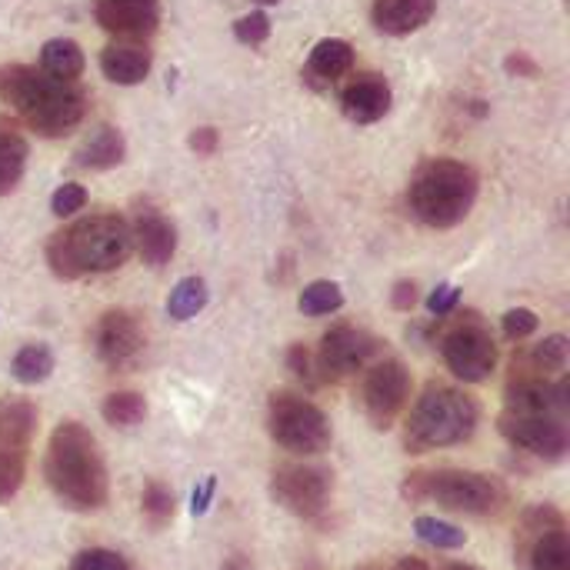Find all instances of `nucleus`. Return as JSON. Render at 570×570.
I'll list each match as a JSON object with an SVG mask.
<instances>
[{
	"label": "nucleus",
	"mask_w": 570,
	"mask_h": 570,
	"mask_svg": "<svg viewBox=\"0 0 570 570\" xmlns=\"http://www.w3.org/2000/svg\"><path fill=\"white\" fill-rule=\"evenodd\" d=\"M43 478L60 504L70 511H100L110 498V474L100 444L80 421H63L53 428Z\"/></svg>",
	"instance_id": "f257e3e1"
},
{
	"label": "nucleus",
	"mask_w": 570,
	"mask_h": 570,
	"mask_svg": "<svg viewBox=\"0 0 570 570\" xmlns=\"http://www.w3.org/2000/svg\"><path fill=\"white\" fill-rule=\"evenodd\" d=\"M0 100L43 137L70 134L87 114V97L73 80H57L27 63L0 67Z\"/></svg>",
	"instance_id": "f03ea898"
},
{
	"label": "nucleus",
	"mask_w": 570,
	"mask_h": 570,
	"mask_svg": "<svg viewBox=\"0 0 570 570\" xmlns=\"http://www.w3.org/2000/svg\"><path fill=\"white\" fill-rule=\"evenodd\" d=\"M134 250L130 224L117 214H90L47 240V264L60 281L117 271Z\"/></svg>",
	"instance_id": "7ed1b4c3"
},
{
	"label": "nucleus",
	"mask_w": 570,
	"mask_h": 570,
	"mask_svg": "<svg viewBox=\"0 0 570 570\" xmlns=\"http://www.w3.org/2000/svg\"><path fill=\"white\" fill-rule=\"evenodd\" d=\"M478 190H481V180L471 164L438 157V160H428L414 174L407 187V207L424 227L451 230L471 214Z\"/></svg>",
	"instance_id": "20e7f679"
},
{
	"label": "nucleus",
	"mask_w": 570,
	"mask_h": 570,
	"mask_svg": "<svg viewBox=\"0 0 570 570\" xmlns=\"http://www.w3.org/2000/svg\"><path fill=\"white\" fill-rule=\"evenodd\" d=\"M481 421L478 401L461 387L431 384L417 397L404 424V448L411 454H431L474 438Z\"/></svg>",
	"instance_id": "39448f33"
},
{
	"label": "nucleus",
	"mask_w": 570,
	"mask_h": 570,
	"mask_svg": "<svg viewBox=\"0 0 570 570\" xmlns=\"http://www.w3.org/2000/svg\"><path fill=\"white\" fill-rule=\"evenodd\" d=\"M407 498L434 501L438 508L451 514L488 518L504 508L508 491L501 481L488 474H474V471H424L407 481Z\"/></svg>",
	"instance_id": "423d86ee"
},
{
	"label": "nucleus",
	"mask_w": 570,
	"mask_h": 570,
	"mask_svg": "<svg viewBox=\"0 0 570 570\" xmlns=\"http://www.w3.org/2000/svg\"><path fill=\"white\" fill-rule=\"evenodd\" d=\"M267 431H271L274 444H281L284 451H291L297 458L324 454L331 448V441H334L327 414L314 401H307L301 394H291V391L271 394V401H267Z\"/></svg>",
	"instance_id": "0eeeda50"
},
{
	"label": "nucleus",
	"mask_w": 570,
	"mask_h": 570,
	"mask_svg": "<svg viewBox=\"0 0 570 570\" xmlns=\"http://www.w3.org/2000/svg\"><path fill=\"white\" fill-rule=\"evenodd\" d=\"M37 424L40 417L33 401L27 397L0 401V504H10L23 488Z\"/></svg>",
	"instance_id": "6e6552de"
},
{
	"label": "nucleus",
	"mask_w": 570,
	"mask_h": 570,
	"mask_svg": "<svg viewBox=\"0 0 570 570\" xmlns=\"http://www.w3.org/2000/svg\"><path fill=\"white\" fill-rule=\"evenodd\" d=\"M271 498L301 521H321L331 511L334 474L317 464H281L271 474Z\"/></svg>",
	"instance_id": "1a4fd4ad"
},
{
	"label": "nucleus",
	"mask_w": 570,
	"mask_h": 570,
	"mask_svg": "<svg viewBox=\"0 0 570 570\" xmlns=\"http://www.w3.org/2000/svg\"><path fill=\"white\" fill-rule=\"evenodd\" d=\"M441 354H444L448 371L464 384H481L498 367V344L488 334V327L478 321H464L451 327L441 344Z\"/></svg>",
	"instance_id": "9d476101"
},
{
	"label": "nucleus",
	"mask_w": 570,
	"mask_h": 570,
	"mask_svg": "<svg viewBox=\"0 0 570 570\" xmlns=\"http://www.w3.org/2000/svg\"><path fill=\"white\" fill-rule=\"evenodd\" d=\"M381 354V341L357 327V324H334L324 337H321V351H317V374L321 381H344L351 374H357L371 357Z\"/></svg>",
	"instance_id": "9b49d317"
},
{
	"label": "nucleus",
	"mask_w": 570,
	"mask_h": 570,
	"mask_svg": "<svg viewBox=\"0 0 570 570\" xmlns=\"http://www.w3.org/2000/svg\"><path fill=\"white\" fill-rule=\"evenodd\" d=\"M364 411L377 431H387L411 397V371L397 357H377V364L364 377Z\"/></svg>",
	"instance_id": "f8f14e48"
},
{
	"label": "nucleus",
	"mask_w": 570,
	"mask_h": 570,
	"mask_svg": "<svg viewBox=\"0 0 570 570\" xmlns=\"http://www.w3.org/2000/svg\"><path fill=\"white\" fill-rule=\"evenodd\" d=\"M144 347H147L144 324L134 311H107L94 327V351L100 364L114 371L130 367L144 354Z\"/></svg>",
	"instance_id": "ddd939ff"
},
{
	"label": "nucleus",
	"mask_w": 570,
	"mask_h": 570,
	"mask_svg": "<svg viewBox=\"0 0 570 570\" xmlns=\"http://www.w3.org/2000/svg\"><path fill=\"white\" fill-rule=\"evenodd\" d=\"M498 428H501V434H504L514 448H521V451H528V454H534V458H541V461H561L570 448L568 428H564L561 417L504 414V417L498 421Z\"/></svg>",
	"instance_id": "4468645a"
},
{
	"label": "nucleus",
	"mask_w": 570,
	"mask_h": 570,
	"mask_svg": "<svg viewBox=\"0 0 570 570\" xmlns=\"http://www.w3.org/2000/svg\"><path fill=\"white\" fill-rule=\"evenodd\" d=\"M508 414H538V417H564L568 411V377L548 381L541 374H514L504 391Z\"/></svg>",
	"instance_id": "2eb2a0df"
},
{
	"label": "nucleus",
	"mask_w": 570,
	"mask_h": 570,
	"mask_svg": "<svg viewBox=\"0 0 570 570\" xmlns=\"http://www.w3.org/2000/svg\"><path fill=\"white\" fill-rule=\"evenodd\" d=\"M94 17L107 33L140 40L157 30L160 0H97Z\"/></svg>",
	"instance_id": "dca6fc26"
},
{
	"label": "nucleus",
	"mask_w": 570,
	"mask_h": 570,
	"mask_svg": "<svg viewBox=\"0 0 570 570\" xmlns=\"http://www.w3.org/2000/svg\"><path fill=\"white\" fill-rule=\"evenodd\" d=\"M524 531H534L531 558H528L531 570H570V534L564 531V521H561V514L554 508L544 518V528H541V518L528 514Z\"/></svg>",
	"instance_id": "f3484780"
},
{
	"label": "nucleus",
	"mask_w": 570,
	"mask_h": 570,
	"mask_svg": "<svg viewBox=\"0 0 570 570\" xmlns=\"http://www.w3.org/2000/svg\"><path fill=\"white\" fill-rule=\"evenodd\" d=\"M130 237L137 254L144 257V264L150 267H164L170 264L174 250H177V227L154 207L137 210V220L130 224Z\"/></svg>",
	"instance_id": "a211bd4d"
},
{
	"label": "nucleus",
	"mask_w": 570,
	"mask_h": 570,
	"mask_svg": "<svg viewBox=\"0 0 570 570\" xmlns=\"http://www.w3.org/2000/svg\"><path fill=\"white\" fill-rule=\"evenodd\" d=\"M341 107L354 124H377L391 110V87L381 73H361L344 87Z\"/></svg>",
	"instance_id": "6ab92c4d"
},
{
	"label": "nucleus",
	"mask_w": 570,
	"mask_h": 570,
	"mask_svg": "<svg viewBox=\"0 0 570 570\" xmlns=\"http://www.w3.org/2000/svg\"><path fill=\"white\" fill-rule=\"evenodd\" d=\"M374 27L391 37H407L434 17V0H374Z\"/></svg>",
	"instance_id": "aec40b11"
},
{
	"label": "nucleus",
	"mask_w": 570,
	"mask_h": 570,
	"mask_svg": "<svg viewBox=\"0 0 570 570\" xmlns=\"http://www.w3.org/2000/svg\"><path fill=\"white\" fill-rule=\"evenodd\" d=\"M100 70L107 80L134 87L150 73V50L137 40H117L100 53Z\"/></svg>",
	"instance_id": "412c9836"
},
{
	"label": "nucleus",
	"mask_w": 570,
	"mask_h": 570,
	"mask_svg": "<svg viewBox=\"0 0 570 570\" xmlns=\"http://www.w3.org/2000/svg\"><path fill=\"white\" fill-rule=\"evenodd\" d=\"M351 67H354V47H351L347 40L327 37V40H321V43L311 50L304 80H307L311 87L321 90V87H331L337 77H344Z\"/></svg>",
	"instance_id": "4be33fe9"
},
{
	"label": "nucleus",
	"mask_w": 570,
	"mask_h": 570,
	"mask_svg": "<svg viewBox=\"0 0 570 570\" xmlns=\"http://www.w3.org/2000/svg\"><path fill=\"white\" fill-rule=\"evenodd\" d=\"M27 154H30V150H27L23 134H20L13 124L0 120V197L13 194L17 184L23 180Z\"/></svg>",
	"instance_id": "5701e85b"
},
{
	"label": "nucleus",
	"mask_w": 570,
	"mask_h": 570,
	"mask_svg": "<svg viewBox=\"0 0 570 570\" xmlns=\"http://www.w3.org/2000/svg\"><path fill=\"white\" fill-rule=\"evenodd\" d=\"M127 154V144H124V134L117 127H100L80 150H77V164L87 167V170H110L124 160Z\"/></svg>",
	"instance_id": "b1692460"
},
{
	"label": "nucleus",
	"mask_w": 570,
	"mask_h": 570,
	"mask_svg": "<svg viewBox=\"0 0 570 570\" xmlns=\"http://www.w3.org/2000/svg\"><path fill=\"white\" fill-rule=\"evenodd\" d=\"M40 70L57 77V80H77L80 70H83V50L77 40H67V37H53L43 43L40 50Z\"/></svg>",
	"instance_id": "393cba45"
},
{
	"label": "nucleus",
	"mask_w": 570,
	"mask_h": 570,
	"mask_svg": "<svg viewBox=\"0 0 570 570\" xmlns=\"http://www.w3.org/2000/svg\"><path fill=\"white\" fill-rule=\"evenodd\" d=\"M207 301H210L207 281L204 277H184L170 291V297H167V314L174 321H190V317H197L207 307Z\"/></svg>",
	"instance_id": "a878e982"
},
{
	"label": "nucleus",
	"mask_w": 570,
	"mask_h": 570,
	"mask_svg": "<svg viewBox=\"0 0 570 570\" xmlns=\"http://www.w3.org/2000/svg\"><path fill=\"white\" fill-rule=\"evenodd\" d=\"M100 414L110 428H137L147 417V401L140 391H114L104 397Z\"/></svg>",
	"instance_id": "bb28decb"
},
{
	"label": "nucleus",
	"mask_w": 570,
	"mask_h": 570,
	"mask_svg": "<svg viewBox=\"0 0 570 570\" xmlns=\"http://www.w3.org/2000/svg\"><path fill=\"white\" fill-rule=\"evenodd\" d=\"M10 371L20 384H40L53 374V351L47 344H23L13 354Z\"/></svg>",
	"instance_id": "cd10ccee"
},
{
	"label": "nucleus",
	"mask_w": 570,
	"mask_h": 570,
	"mask_svg": "<svg viewBox=\"0 0 570 570\" xmlns=\"http://www.w3.org/2000/svg\"><path fill=\"white\" fill-rule=\"evenodd\" d=\"M301 314L304 317H327L344 307V291L334 281H314L301 291Z\"/></svg>",
	"instance_id": "c85d7f7f"
},
{
	"label": "nucleus",
	"mask_w": 570,
	"mask_h": 570,
	"mask_svg": "<svg viewBox=\"0 0 570 570\" xmlns=\"http://www.w3.org/2000/svg\"><path fill=\"white\" fill-rule=\"evenodd\" d=\"M140 511H144V521L150 528H167L174 521V511H177L174 491L164 481H147L144 494H140Z\"/></svg>",
	"instance_id": "c756f323"
},
{
	"label": "nucleus",
	"mask_w": 570,
	"mask_h": 570,
	"mask_svg": "<svg viewBox=\"0 0 570 570\" xmlns=\"http://www.w3.org/2000/svg\"><path fill=\"white\" fill-rule=\"evenodd\" d=\"M414 534H417L424 544L438 548V551H458V548L468 544V534H464L458 524H448V521H441V518H417Z\"/></svg>",
	"instance_id": "7c9ffc66"
},
{
	"label": "nucleus",
	"mask_w": 570,
	"mask_h": 570,
	"mask_svg": "<svg viewBox=\"0 0 570 570\" xmlns=\"http://www.w3.org/2000/svg\"><path fill=\"white\" fill-rule=\"evenodd\" d=\"M531 367H534V374H541V377H548V374H561L564 367H568V357H570V344L564 334H551V337H544L531 354Z\"/></svg>",
	"instance_id": "2f4dec72"
},
{
	"label": "nucleus",
	"mask_w": 570,
	"mask_h": 570,
	"mask_svg": "<svg viewBox=\"0 0 570 570\" xmlns=\"http://www.w3.org/2000/svg\"><path fill=\"white\" fill-rule=\"evenodd\" d=\"M70 570H130V564H127V558L117 554V551L87 548V551H80V554L70 561Z\"/></svg>",
	"instance_id": "473e14b6"
},
{
	"label": "nucleus",
	"mask_w": 570,
	"mask_h": 570,
	"mask_svg": "<svg viewBox=\"0 0 570 570\" xmlns=\"http://www.w3.org/2000/svg\"><path fill=\"white\" fill-rule=\"evenodd\" d=\"M287 367H291V374H294L301 384H307V387H317V384H321L317 361L311 357L307 344H291V347H287Z\"/></svg>",
	"instance_id": "72a5a7b5"
},
{
	"label": "nucleus",
	"mask_w": 570,
	"mask_h": 570,
	"mask_svg": "<svg viewBox=\"0 0 570 570\" xmlns=\"http://www.w3.org/2000/svg\"><path fill=\"white\" fill-rule=\"evenodd\" d=\"M234 33H237L240 43L257 47V43H264L271 37V17L264 10H254V13H247V17H240L234 23Z\"/></svg>",
	"instance_id": "f704fd0d"
},
{
	"label": "nucleus",
	"mask_w": 570,
	"mask_h": 570,
	"mask_svg": "<svg viewBox=\"0 0 570 570\" xmlns=\"http://www.w3.org/2000/svg\"><path fill=\"white\" fill-rule=\"evenodd\" d=\"M538 327H541V321H538V314L528 311V307H514V311H508L504 321H501V331H504L508 341H524V337H531Z\"/></svg>",
	"instance_id": "c9c22d12"
},
{
	"label": "nucleus",
	"mask_w": 570,
	"mask_h": 570,
	"mask_svg": "<svg viewBox=\"0 0 570 570\" xmlns=\"http://www.w3.org/2000/svg\"><path fill=\"white\" fill-rule=\"evenodd\" d=\"M83 204H87V190L80 184H60L50 197V210L57 217H73L77 210H83Z\"/></svg>",
	"instance_id": "e433bc0d"
},
{
	"label": "nucleus",
	"mask_w": 570,
	"mask_h": 570,
	"mask_svg": "<svg viewBox=\"0 0 570 570\" xmlns=\"http://www.w3.org/2000/svg\"><path fill=\"white\" fill-rule=\"evenodd\" d=\"M458 304H461V287H454V284H441V287L428 297V311L438 314V317L451 314Z\"/></svg>",
	"instance_id": "4c0bfd02"
},
{
	"label": "nucleus",
	"mask_w": 570,
	"mask_h": 570,
	"mask_svg": "<svg viewBox=\"0 0 570 570\" xmlns=\"http://www.w3.org/2000/svg\"><path fill=\"white\" fill-rule=\"evenodd\" d=\"M214 494H217V478L210 474V478H204V481L194 488V494H190V514H194V518H204V514L210 511Z\"/></svg>",
	"instance_id": "58836bf2"
},
{
	"label": "nucleus",
	"mask_w": 570,
	"mask_h": 570,
	"mask_svg": "<svg viewBox=\"0 0 570 570\" xmlns=\"http://www.w3.org/2000/svg\"><path fill=\"white\" fill-rule=\"evenodd\" d=\"M190 150L194 154H200V157H210L214 150H217V144H220V137H217V130L214 127H197L194 134H190Z\"/></svg>",
	"instance_id": "ea45409f"
},
{
	"label": "nucleus",
	"mask_w": 570,
	"mask_h": 570,
	"mask_svg": "<svg viewBox=\"0 0 570 570\" xmlns=\"http://www.w3.org/2000/svg\"><path fill=\"white\" fill-rule=\"evenodd\" d=\"M391 304L394 311H411L417 304V284L414 281H397L391 291Z\"/></svg>",
	"instance_id": "a19ab883"
},
{
	"label": "nucleus",
	"mask_w": 570,
	"mask_h": 570,
	"mask_svg": "<svg viewBox=\"0 0 570 570\" xmlns=\"http://www.w3.org/2000/svg\"><path fill=\"white\" fill-rule=\"evenodd\" d=\"M504 67H508L511 77H538V63H534L528 53H511V57L504 60Z\"/></svg>",
	"instance_id": "79ce46f5"
},
{
	"label": "nucleus",
	"mask_w": 570,
	"mask_h": 570,
	"mask_svg": "<svg viewBox=\"0 0 570 570\" xmlns=\"http://www.w3.org/2000/svg\"><path fill=\"white\" fill-rule=\"evenodd\" d=\"M220 570H250V564H247L244 558H230V561H224V568Z\"/></svg>",
	"instance_id": "37998d69"
},
{
	"label": "nucleus",
	"mask_w": 570,
	"mask_h": 570,
	"mask_svg": "<svg viewBox=\"0 0 570 570\" xmlns=\"http://www.w3.org/2000/svg\"><path fill=\"white\" fill-rule=\"evenodd\" d=\"M257 3H281V0H257Z\"/></svg>",
	"instance_id": "c03bdc74"
},
{
	"label": "nucleus",
	"mask_w": 570,
	"mask_h": 570,
	"mask_svg": "<svg viewBox=\"0 0 570 570\" xmlns=\"http://www.w3.org/2000/svg\"><path fill=\"white\" fill-rule=\"evenodd\" d=\"M454 570H474V568H454Z\"/></svg>",
	"instance_id": "a18cd8bd"
}]
</instances>
